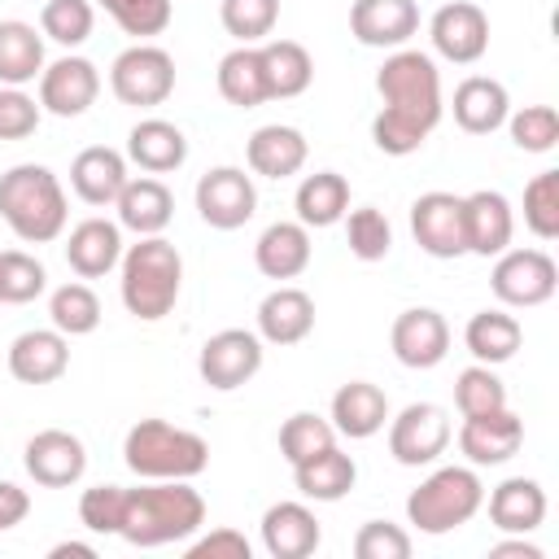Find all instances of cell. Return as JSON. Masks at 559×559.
Listing matches in <instances>:
<instances>
[{
    "instance_id": "6da1fadb",
    "label": "cell",
    "mask_w": 559,
    "mask_h": 559,
    "mask_svg": "<svg viewBox=\"0 0 559 559\" xmlns=\"http://www.w3.org/2000/svg\"><path fill=\"white\" fill-rule=\"evenodd\" d=\"M376 92L384 100V109L371 122L376 148L389 157L415 153L432 135V127L441 122V109H445L437 61L419 48H393V57H384V66L376 74Z\"/></svg>"
},
{
    "instance_id": "7a4b0ae2",
    "label": "cell",
    "mask_w": 559,
    "mask_h": 559,
    "mask_svg": "<svg viewBox=\"0 0 559 559\" xmlns=\"http://www.w3.org/2000/svg\"><path fill=\"white\" fill-rule=\"evenodd\" d=\"M205 524V498L188 480H144L122 489L118 537L131 546H170L188 542Z\"/></svg>"
},
{
    "instance_id": "3957f363",
    "label": "cell",
    "mask_w": 559,
    "mask_h": 559,
    "mask_svg": "<svg viewBox=\"0 0 559 559\" xmlns=\"http://www.w3.org/2000/svg\"><path fill=\"white\" fill-rule=\"evenodd\" d=\"M0 218L26 245H48L66 231V188L48 166L22 162L0 175Z\"/></svg>"
},
{
    "instance_id": "277c9868",
    "label": "cell",
    "mask_w": 559,
    "mask_h": 559,
    "mask_svg": "<svg viewBox=\"0 0 559 559\" xmlns=\"http://www.w3.org/2000/svg\"><path fill=\"white\" fill-rule=\"evenodd\" d=\"M122 306L144 319V323H157L175 310L179 301V288H183V258L170 240L162 236H140L131 249H122Z\"/></svg>"
},
{
    "instance_id": "5b68a950",
    "label": "cell",
    "mask_w": 559,
    "mask_h": 559,
    "mask_svg": "<svg viewBox=\"0 0 559 559\" xmlns=\"http://www.w3.org/2000/svg\"><path fill=\"white\" fill-rule=\"evenodd\" d=\"M122 459L140 480H192L205 472L210 445L166 419H140L122 441Z\"/></svg>"
},
{
    "instance_id": "8992f818",
    "label": "cell",
    "mask_w": 559,
    "mask_h": 559,
    "mask_svg": "<svg viewBox=\"0 0 559 559\" xmlns=\"http://www.w3.org/2000/svg\"><path fill=\"white\" fill-rule=\"evenodd\" d=\"M485 507V485L472 467H437L428 480H419V489H411L406 498V520L428 533H454L459 524H467L476 511Z\"/></svg>"
},
{
    "instance_id": "52a82bcc",
    "label": "cell",
    "mask_w": 559,
    "mask_h": 559,
    "mask_svg": "<svg viewBox=\"0 0 559 559\" xmlns=\"http://www.w3.org/2000/svg\"><path fill=\"white\" fill-rule=\"evenodd\" d=\"M109 87L122 105H135V109L166 105L175 92V57L157 44H131L114 57Z\"/></svg>"
},
{
    "instance_id": "ba28073f",
    "label": "cell",
    "mask_w": 559,
    "mask_h": 559,
    "mask_svg": "<svg viewBox=\"0 0 559 559\" xmlns=\"http://www.w3.org/2000/svg\"><path fill=\"white\" fill-rule=\"evenodd\" d=\"M489 284H493V297L502 306H542L555 297L559 288V266L546 249H502L493 271H489Z\"/></svg>"
},
{
    "instance_id": "9c48e42d",
    "label": "cell",
    "mask_w": 559,
    "mask_h": 559,
    "mask_svg": "<svg viewBox=\"0 0 559 559\" xmlns=\"http://www.w3.org/2000/svg\"><path fill=\"white\" fill-rule=\"evenodd\" d=\"M454 428L437 402H411L389 419V454L402 467H428L445 454Z\"/></svg>"
},
{
    "instance_id": "30bf717a",
    "label": "cell",
    "mask_w": 559,
    "mask_h": 559,
    "mask_svg": "<svg viewBox=\"0 0 559 559\" xmlns=\"http://www.w3.org/2000/svg\"><path fill=\"white\" fill-rule=\"evenodd\" d=\"M197 371L218 393H231V389L249 384L262 371V336L258 332H245V328L214 332L201 345V354H197Z\"/></svg>"
},
{
    "instance_id": "8fae6325",
    "label": "cell",
    "mask_w": 559,
    "mask_h": 559,
    "mask_svg": "<svg viewBox=\"0 0 559 559\" xmlns=\"http://www.w3.org/2000/svg\"><path fill=\"white\" fill-rule=\"evenodd\" d=\"M197 214L214 227V231H236L253 218L258 210V188L253 175H245L240 166H214L197 179Z\"/></svg>"
},
{
    "instance_id": "7c38bea8",
    "label": "cell",
    "mask_w": 559,
    "mask_h": 559,
    "mask_svg": "<svg viewBox=\"0 0 559 559\" xmlns=\"http://www.w3.org/2000/svg\"><path fill=\"white\" fill-rule=\"evenodd\" d=\"M411 231H415V245L428 258H463L467 253L463 197H454V192H424V197H415Z\"/></svg>"
},
{
    "instance_id": "4fadbf2b",
    "label": "cell",
    "mask_w": 559,
    "mask_h": 559,
    "mask_svg": "<svg viewBox=\"0 0 559 559\" xmlns=\"http://www.w3.org/2000/svg\"><path fill=\"white\" fill-rule=\"evenodd\" d=\"M428 39L437 48V57L454 61V66H472L485 57L489 48V17L480 4L472 0H454V4H441L428 22Z\"/></svg>"
},
{
    "instance_id": "5bb4252c",
    "label": "cell",
    "mask_w": 559,
    "mask_h": 559,
    "mask_svg": "<svg viewBox=\"0 0 559 559\" xmlns=\"http://www.w3.org/2000/svg\"><path fill=\"white\" fill-rule=\"evenodd\" d=\"M389 345H393V358L411 371H428L437 367L445 354H450V323L441 310L432 306H411L393 319V332H389Z\"/></svg>"
},
{
    "instance_id": "9a60e30c",
    "label": "cell",
    "mask_w": 559,
    "mask_h": 559,
    "mask_svg": "<svg viewBox=\"0 0 559 559\" xmlns=\"http://www.w3.org/2000/svg\"><path fill=\"white\" fill-rule=\"evenodd\" d=\"M100 96V70L87 57H57L39 74V109L57 118H79Z\"/></svg>"
},
{
    "instance_id": "2e32d148",
    "label": "cell",
    "mask_w": 559,
    "mask_h": 559,
    "mask_svg": "<svg viewBox=\"0 0 559 559\" xmlns=\"http://www.w3.org/2000/svg\"><path fill=\"white\" fill-rule=\"evenodd\" d=\"M524 445V419L507 406L485 411V415H463L459 428V450L472 467H498L507 459H515Z\"/></svg>"
},
{
    "instance_id": "e0dca14e",
    "label": "cell",
    "mask_w": 559,
    "mask_h": 559,
    "mask_svg": "<svg viewBox=\"0 0 559 559\" xmlns=\"http://www.w3.org/2000/svg\"><path fill=\"white\" fill-rule=\"evenodd\" d=\"M26 472L35 485L44 489H66V485H79L83 472H87V450L74 432L66 428H44L26 441Z\"/></svg>"
},
{
    "instance_id": "ac0fdd59",
    "label": "cell",
    "mask_w": 559,
    "mask_h": 559,
    "mask_svg": "<svg viewBox=\"0 0 559 559\" xmlns=\"http://www.w3.org/2000/svg\"><path fill=\"white\" fill-rule=\"evenodd\" d=\"M415 31H419L415 0H354L349 9V35L362 48H406Z\"/></svg>"
},
{
    "instance_id": "d6986e66",
    "label": "cell",
    "mask_w": 559,
    "mask_h": 559,
    "mask_svg": "<svg viewBox=\"0 0 559 559\" xmlns=\"http://www.w3.org/2000/svg\"><path fill=\"white\" fill-rule=\"evenodd\" d=\"M70 367V336L57 328H31L9 345V376L22 384H52Z\"/></svg>"
},
{
    "instance_id": "ffe728a7",
    "label": "cell",
    "mask_w": 559,
    "mask_h": 559,
    "mask_svg": "<svg viewBox=\"0 0 559 559\" xmlns=\"http://www.w3.org/2000/svg\"><path fill=\"white\" fill-rule=\"evenodd\" d=\"M463 231H467V253L498 258L502 249H511V231H515L511 201L493 188H480V192L463 197Z\"/></svg>"
},
{
    "instance_id": "44dd1931",
    "label": "cell",
    "mask_w": 559,
    "mask_h": 559,
    "mask_svg": "<svg viewBox=\"0 0 559 559\" xmlns=\"http://www.w3.org/2000/svg\"><path fill=\"white\" fill-rule=\"evenodd\" d=\"M323 542V528L306 502H275L262 515V546L271 559H306Z\"/></svg>"
},
{
    "instance_id": "7402d4cb",
    "label": "cell",
    "mask_w": 559,
    "mask_h": 559,
    "mask_svg": "<svg viewBox=\"0 0 559 559\" xmlns=\"http://www.w3.org/2000/svg\"><path fill=\"white\" fill-rule=\"evenodd\" d=\"M314 332V301L306 288L280 284L258 301V336L266 345H297Z\"/></svg>"
},
{
    "instance_id": "603a6c76",
    "label": "cell",
    "mask_w": 559,
    "mask_h": 559,
    "mask_svg": "<svg viewBox=\"0 0 559 559\" xmlns=\"http://www.w3.org/2000/svg\"><path fill=\"white\" fill-rule=\"evenodd\" d=\"M66 262L79 280H100L122 262V227L109 218H83L66 240Z\"/></svg>"
},
{
    "instance_id": "cb8c5ba5",
    "label": "cell",
    "mask_w": 559,
    "mask_h": 559,
    "mask_svg": "<svg viewBox=\"0 0 559 559\" xmlns=\"http://www.w3.org/2000/svg\"><path fill=\"white\" fill-rule=\"evenodd\" d=\"M389 424V397L371 380H349L332 393V428L349 441H367Z\"/></svg>"
},
{
    "instance_id": "d4e9b609",
    "label": "cell",
    "mask_w": 559,
    "mask_h": 559,
    "mask_svg": "<svg viewBox=\"0 0 559 559\" xmlns=\"http://www.w3.org/2000/svg\"><path fill=\"white\" fill-rule=\"evenodd\" d=\"M306 135L297 127H284V122H266L249 135L245 144V157H249V170L262 175V179H288L306 166Z\"/></svg>"
},
{
    "instance_id": "484cf974",
    "label": "cell",
    "mask_w": 559,
    "mask_h": 559,
    "mask_svg": "<svg viewBox=\"0 0 559 559\" xmlns=\"http://www.w3.org/2000/svg\"><path fill=\"white\" fill-rule=\"evenodd\" d=\"M114 210H118V227H127L135 236H162L170 214H175V197H170V188L162 179L140 175V179L122 183Z\"/></svg>"
},
{
    "instance_id": "4316f807",
    "label": "cell",
    "mask_w": 559,
    "mask_h": 559,
    "mask_svg": "<svg viewBox=\"0 0 559 559\" xmlns=\"http://www.w3.org/2000/svg\"><path fill=\"white\" fill-rule=\"evenodd\" d=\"M450 109H454V122H459L467 135H489V131H498V127L507 122L511 96H507V87H502L498 79L472 74V79H463V83L454 87Z\"/></svg>"
},
{
    "instance_id": "83f0119b",
    "label": "cell",
    "mask_w": 559,
    "mask_h": 559,
    "mask_svg": "<svg viewBox=\"0 0 559 559\" xmlns=\"http://www.w3.org/2000/svg\"><path fill=\"white\" fill-rule=\"evenodd\" d=\"M127 179H131L127 175V157L118 148H105V144H92L70 162V188L87 205H114Z\"/></svg>"
},
{
    "instance_id": "f1b7e54d",
    "label": "cell",
    "mask_w": 559,
    "mask_h": 559,
    "mask_svg": "<svg viewBox=\"0 0 559 559\" xmlns=\"http://www.w3.org/2000/svg\"><path fill=\"white\" fill-rule=\"evenodd\" d=\"M546 520V489L533 476H511L489 493V524L498 533H533Z\"/></svg>"
},
{
    "instance_id": "f546056e",
    "label": "cell",
    "mask_w": 559,
    "mask_h": 559,
    "mask_svg": "<svg viewBox=\"0 0 559 559\" xmlns=\"http://www.w3.org/2000/svg\"><path fill=\"white\" fill-rule=\"evenodd\" d=\"M127 157H131L140 170H148V175H166V170H179V166L188 162V140H183V131H179L175 122H166V118H144V122H135L131 135H127Z\"/></svg>"
},
{
    "instance_id": "4dcf8cb0",
    "label": "cell",
    "mask_w": 559,
    "mask_h": 559,
    "mask_svg": "<svg viewBox=\"0 0 559 559\" xmlns=\"http://www.w3.org/2000/svg\"><path fill=\"white\" fill-rule=\"evenodd\" d=\"M253 262L266 280H297L310 266V231L301 223H271L253 245Z\"/></svg>"
},
{
    "instance_id": "1f68e13d",
    "label": "cell",
    "mask_w": 559,
    "mask_h": 559,
    "mask_svg": "<svg viewBox=\"0 0 559 559\" xmlns=\"http://www.w3.org/2000/svg\"><path fill=\"white\" fill-rule=\"evenodd\" d=\"M293 480H297V493L301 498H314V502H341L354 480H358V467L354 459L341 450V445H328L319 454H310L306 463L293 467Z\"/></svg>"
},
{
    "instance_id": "d6a6232c",
    "label": "cell",
    "mask_w": 559,
    "mask_h": 559,
    "mask_svg": "<svg viewBox=\"0 0 559 559\" xmlns=\"http://www.w3.org/2000/svg\"><path fill=\"white\" fill-rule=\"evenodd\" d=\"M44 35L31 22H0V87H26L44 74Z\"/></svg>"
},
{
    "instance_id": "836d02e7",
    "label": "cell",
    "mask_w": 559,
    "mask_h": 559,
    "mask_svg": "<svg viewBox=\"0 0 559 559\" xmlns=\"http://www.w3.org/2000/svg\"><path fill=\"white\" fill-rule=\"evenodd\" d=\"M463 345H467V354H472L476 362L498 367V362L515 358V349L524 345V328H520V319L507 314V310H480V314L467 319Z\"/></svg>"
},
{
    "instance_id": "e575fe53",
    "label": "cell",
    "mask_w": 559,
    "mask_h": 559,
    "mask_svg": "<svg viewBox=\"0 0 559 559\" xmlns=\"http://www.w3.org/2000/svg\"><path fill=\"white\" fill-rule=\"evenodd\" d=\"M262 70H266V96L271 100H288L301 96L314 79V61L297 39H262Z\"/></svg>"
},
{
    "instance_id": "d590c367",
    "label": "cell",
    "mask_w": 559,
    "mask_h": 559,
    "mask_svg": "<svg viewBox=\"0 0 559 559\" xmlns=\"http://www.w3.org/2000/svg\"><path fill=\"white\" fill-rule=\"evenodd\" d=\"M293 205H297V223L301 227H332L349 210V183L336 170H314V175H306L297 183Z\"/></svg>"
},
{
    "instance_id": "8d00e7d4",
    "label": "cell",
    "mask_w": 559,
    "mask_h": 559,
    "mask_svg": "<svg viewBox=\"0 0 559 559\" xmlns=\"http://www.w3.org/2000/svg\"><path fill=\"white\" fill-rule=\"evenodd\" d=\"M218 96L236 109H253L266 96V70H262V52L258 44H240L218 61Z\"/></svg>"
},
{
    "instance_id": "74e56055",
    "label": "cell",
    "mask_w": 559,
    "mask_h": 559,
    "mask_svg": "<svg viewBox=\"0 0 559 559\" xmlns=\"http://www.w3.org/2000/svg\"><path fill=\"white\" fill-rule=\"evenodd\" d=\"M48 319H52V328L66 332V336H87V332H96V323H100V297H96L83 280H70V284H61V288L48 297Z\"/></svg>"
},
{
    "instance_id": "f35d334b",
    "label": "cell",
    "mask_w": 559,
    "mask_h": 559,
    "mask_svg": "<svg viewBox=\"0 0 559 559\" xmlns=\"http://www.w3.org/2000/svg\"><path fill=\"white\" fill-rule=\"evenodd\" d=\"M328 445H336V428H332V419H323V415H314V411H297V415H288L284 428H280V454H284L293 467L306 463L310 454L328 450Z\"/></svg>"
},
{
    "instance_id": "ab89813d",
    "label": "cell",
    "mask_w": 559,
    "mask_h": 559,
    "mask_svg": "<svg viewBox=\"0 0 559 559\" xmlns=\"http://www.w3.org/2000/svg\"><path fill=\"white\" fill-rule=\"evenodd\" d=\"M345 245L358 262H380L393 249V227L376 205L345 210Z\"/></svg>"
},
{
    "instance_id": "60d3db41",
    "label": "cell",
    "mask_w": 559,
    "mask_h": 559,
    "mask_svg": "<svg viewBox=\"0 0 559 559\" xmlns=\"http://www.w3.org/2000/svg\"><path fill=\"white\" fill-rule=\"evenodd\" d=\"M524 227L537 240L559 236V170H537L524 183Z\"/></svg>"
},
{
    "instance_id": "b9f144b4",
    "label": "cell",
    "mask_w": 559,
    "mask_h": 559,
    "mask_svg": "<svg viewBox=\"0 0 559 559\" xmlns=\"http://www.w3.org/2000/svg\"><path fill=\"white\" fill-rule=\"evenodd\" d=\"M92 22H96L92 0H48L39 13V35H48L61 48H79L92 35Z\"/></svg>"
},
{
    "instance_id": "7bdbcfd3",
    "label": "cell",
    "mask_w": 559,
    "mask_h": 559,
    "mask_svg": "<svg viewBox=\"0 0 559 559\" xmlns=\"http://www.w3.org/2000/svg\"><path fill=\"white\" fill-rule=\"evenodd\" d=\"M48 288V271L39 258L22 253V249H4L0 253V301L9 306H26Z\"/></svg>"
},
{
    "instance_id": "ee69618b",
    "label": "cell",
    "mask_w": 559,
    "mask_h": 559,
    "mask_svg": "<svg viewBox=\"0 0 559 559\" xmlns=\"http://www.w3.org/2000/svg\"><path fill=\"white\" fill-rule=\"evenodd\" d=\"M223 31L240 44H262L280 22V0H223L218 4Z\"/></svg>"
},
{
    "instance_id": "f6af8a7d",
    "label": "cell",
    "mask_w": 559,
    "mask_h": 559,
    "mask_svg": "<svg viewBox=\"0 0 559 559\" xmlns=\"http://www.w3.org/2000/svg\"><path fill=\"white\" fill-rule=\"evenodd\" d=\"M454 406H459V415L498 411V406H507V384L493 376V367L472 362V367H463L459 380H454Z\"/></svg>"
},
{
    "instance_id": "bcb514c9",
    "label": "cell",
    "mask_w": 559,
    "mask_h": 559,
    "mask_svg": "<svg viewBox=\"0 0 559 559\" xmlns=\"http://www.w3.org/2000/svg\"><path fill=\"white\" fill-rule=\"evenodd\" d=\"M511 140L524 153H550L559 144V114L550 105H524L515 114H507Z\"/></svg>"
},
{
    "instance_id": "7dc6e473",
    "label": "cell",
    "mask_w": 559,
    "mask_h": 559,
    "mask_svg": "<svg viewBox=\"0 0 559 559\" xmlns=\"http://www.w3.org/2000/svg\"><path fill=\"white\" fill-rule=\"evenodd\" d=\"M127 35L135 39H148V35H162L170 26V0H96Z\"/></svg>"
},
{
    "instance_id": "c3c4849f",
    "label": "cell",
    "mask_w": 559,
    "mask_h": 559,
    "mask_svg": "<svg viewBox=\"0 0 559 559\" xmlns=\"http://www.w3.org/2000/svg\"><path fill=\"white\" fill-rule=\"evenodd\" d=\"M354 555L358 559H406L411 555V533L389 520H367L354 533Z\"/></svg>"
},
{
    "instance_id": "681fc988",
    "label": "cell",
    "mask_w": 559,
    "mask_h": 559,
    "mask_svg": "<svg viewBox=\"0 0 559 559\" xmlns=\"http://www.w3.org/2000/svg\"><path fill=\"white\" fill-rule=\"evenodd\" d=\"M118 515H122V485H92L79 498V520L92 533H118Z\"/></svg>"
},
{
    "instance_id": "f907efd6",
    "label": "cell",
    "mask_w": 559,
    "mask_h": 559,
    "mask_svg": "<svg viewBox=\"0 0 559 559\" xmlns=\"http://www.w3.org/2000/svg\"><path fill=\"white\" fill-rule=\"evenodd\" d=\"M39 100L22 87H0V140H26L39 127Z\"/></svg>"
},
{
    "instance_id": "816d5d0a",
    "label": "cell",
    "mask_w": 559,
    "mask_h": 559,
    "mask_svg": "<svg viewBox=\"0 0 559 559\" xmlns=\"http://www.w3.org/2000/svg\"><path fill=\"white\" fill-rule=\"evenodd\" d=\"M249 555L253 550H249L245 533H236V528H214L188 546V559H249Z\"/></svg>"
},
{
    "instance_id": "f5cc1de1",
    "label": "cell",
    "mask_w": 559,
    "mask_h": 559,
    "mask_svg": "<svg viewBox=\"0 0 559 559\" xmlns=\"http://www.w3.org/2000/svg\"><path fill=\"white\" fill-rule=\"evenodd\" d=\"M26 511H31L26 489H17L13 480H0V533H4V528H13V524H22V520H26Z\"/></svg>"
},
{
    "instance_id": "db71d44e",
    "label": "cell",
    "mask_w": 559,
    "mask_h": 559,
    "mask_svg": "<svg viewBox=\"0 0 559 559\" xmlns=\"http://www.w3.org/2000/svg\"><path fill=\"white\" fill-rule=\"evenodd\" d=\"M489 559H542V546L537 542H524V533H511L507 542H493L489 546Z\"/></svg>"
},
{
    "instance_id": "11a10c76",
    "label": "cell",
    "mask_w": 559,
    "mask_h": 559,
    "mask_svg": "<svg viewBox=\"0 0 559 559\" xmlns=\"http://www.w3.org/2000/svg\"><path fill=\"white\" fill-rule=\"evenodd\" d=\"M48 555H52V559H66V555H79V559H96V546H87V542H61V546H52Z\"/></svg>"
}]
</instances>
